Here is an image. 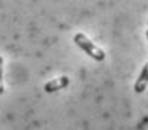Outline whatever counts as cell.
Masks as SVG:
<instances>
[{
    "mask_svg": "<svg viewBox=\"0 0 148 130\" xmlns=\"http://www.w3.org/2000/svg\"><path fill=\"white\" fill-rule=\"evenodd\" d=\"M73 40L82 51H85V54H88L91 58L96 60V62H103V60H105V53H103V49H100L96 43H93L84 33H76Z\"/></svg>",
    "mask_w": 148,
    "mask_h": 130,
    "instance_id": "cell-1",
    "label": "cell"
},
{
    "mask_svg": "<svg viewBox=\"0 0 148 130\" xmlns=\"http://www.w3.org/2000/svg\"><path fill=\"white\" fill-rule=\"evenodd\" d=\"M147 70H148V64L145 63L144 67H142V70H141V75H139L138 81L135 84V91L136 93H144L145 88H147V79H148L147 78Z\"/></svg>",
    "mask_w": 148,
    "mask_h": 130,
    "instance_id": "cell-3",
    "label": "cell"
},
{
    "mask_svg": "<svg viewBox=\"0 0 148 130\" xmlns=\"http://www.w3.org/2000/svg\"><path fill=\"white\" fill-rule=\"evenodd\" d=\"M3 57L0 55V94H3Z\"/></svg>",
    "mask_w": 148,
    "mask_h": 130,
    "instance_id": "cell-4",
    "label": "cell"
},
{
    "mask_svg": "<svg viewBox=\"0 0 148 130\" xmlns=\"http://www.w3.org/2000/svg\"><path fill=\"white\" fill-rule=\"evenodd\" d=\"M71 84V79L67 76H60V78H56L53 81H48L45 85H43V90L47 93H54L57 90H63L66 87Z\"/></svg>",
    "mask_w": 148,
    "mask_h": 130,
    "instance_id": "cell-2",
    "label": "cell"
}]
</instances>
